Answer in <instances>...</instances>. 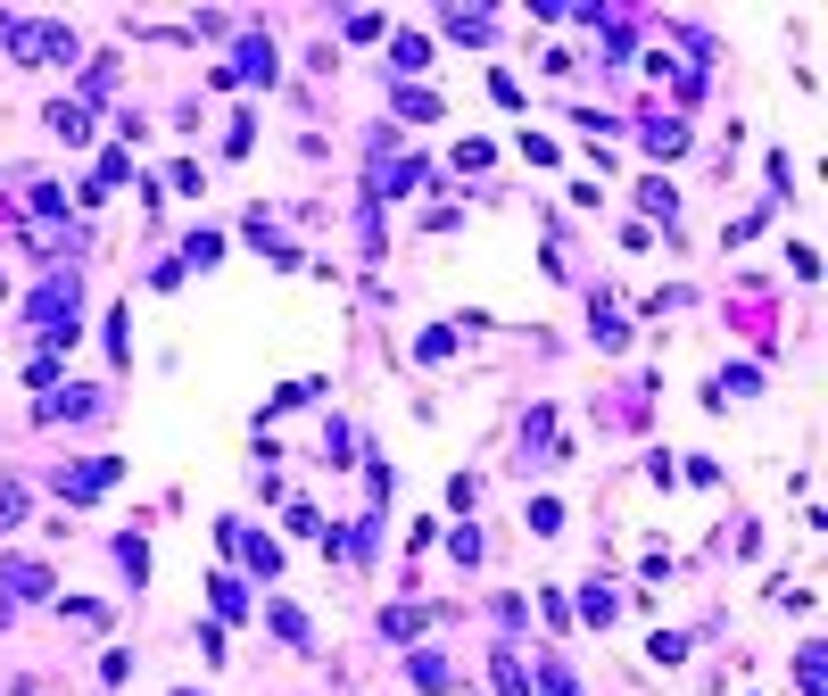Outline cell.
<instances>
[{"mask_svg":"<svg viewBox=\"0 0 828 696\" xmlns=\"http://www.w3.org/2000/svg\"><path fill=\"white\" fill-rule=\"evenodd\" d=\"M274 630H283L290 647H307V614H299V605H274Z\"/></svg>","mask_w":828,"mask_h":696,"instance_id":"cell-18","label":"cell"},{"mask_svg":"<svg viewBox=\"0 0 828 696\" xmlns=\"http://www.w3.org/2000/svg\"><path fill=\"white\" fill-rule=\"evenodd\" d=\"M539 696H580V680H572L564 663H547V672H539Z\"/></svg>","mask_w":828,"mask_h":696,"instance_id":"cell-19","label":"cell"},{"mask_svg":"<svg viewBox=\"0 0 828 696\" xmlns=\"http://www.w3.org/2000/svg\"><path fill=\"white\" fill-rule=\"evenodd\" d=\"M423 621H432V614H423V605H390V614H381V639H414Z\"/></svg>","mask_w":828,"mask_h":696,"instance_id":"cell-13","label":"cell"},{"mask_svg":"<svg viewBox=\"0 0 828 696\" xmlns=\"http://www.w3.org/2000/svg\"><path fill=\"white\" fill-rule=\"evenodd\" d=\"M25 316H34V332L50 340H76V274H67V265H58V283H42L34 299H25Z\"/></svg>","mask_w":828,"mask_h":696,"instance_id":"cell-1","label":"cell"},{"mask_svg":"<svg viewBox=\"0 0 828 696\" xmlns=\"http://www.w3.org/2000/svg\"><path fill=\"white\" fill-rule=\"evenodd\" d=\"M50 133H58V141H92V116H83V100H58V109H50Z\"/></svg>","mask_w":828,"mask_h":696,"instance_id":"cell-10","label":"cell"},{"mask_svg":"<svg viewBox=\"0 0 828 696\" xmlns=\"http://www.w3.org/2000/svg\"><path fill=\"white\" fill-rule=\"evenodd\" d=\"M490 680H497V696H530V672H522V663L506 655V647L490 655Z\"/></svg>","mask_w":828,"mask_h":696,"instance_id":"cell-12","label":"cell"},{"mask_svg":"<svg viewBox=\"0 0 828 696\" xmlns=\"http://www.w3.org/2000/svg\"><path fill=\"white\" fill-rule=\"evenodd\" d=\"M174 696H199V688H174Z\"/></svg>","mask_w":828,"mask_h":696,"instance_id":"cell-23","label":"cell"},{"mask_svg":"<svg viewBox=\"0 0 828 696\" xmlns=\"http://www.w3.org/2000/svg\"><path fill=\"white\" fill-rule=\"evenodd\" d=\"M398 116L432 125V116H448V100H439V92H423V83H398Z\"/></svg>","mask_w":828,"mask_h":696,"instance_id":"cell-7","label":"cell"},{"mask_svg":"<svg viewBox=\"0 0 828 696\" xmlns=\"http://www.w3.org/2000/svg\"><path fill=\"white\" fill-rule=\"evenodd\" d=\"M448 42H490V18H448Z\"/></svg>","mask_w":828,"mask_h":696,"instance_id":"cell-22","label":"cell"},{"mask_svg":"<svg viewBox=\"0 0 828 696\" xmlns=\"http://www.w3.org/2000/svg\"><path fill=\"white\" fill-rule=\"evenodd\" d=\"M0 597H50V572L25 564V556H9V564H0Z\"/></svg>","mask_w":828,"mask_h":696,"instance_id":"cell-5","label":"cell"},{"mask_svg":"<svg viewBox=\"0 0 828 696\" xmlns=\"http://www.w3.org/2000/svg\"><path fill=\"white\" fill-rule=\"evenodd\" d=\"M795 680H804V696H820V647H804V655H795Z\"/></svg>","mask_w":828,"mask_h":696,"instance_id":"cell-21","label":"cell"},{"mask_svg":"<svg viewBox=\"0 0 828 696\" xmlns=\"http://www.w3.org/2000/svg\"><path fill=\"white\" fill-rule=\"evenodd\" d=\"M646 133V150H655V158H679V150H688V125H679V116H655V125H639Z\"/></svg>","mask_w":828,"mask_h":696,"instance_id":"cell-8","label":"cell"},{"mask_svg":"<svg viewBox=\"0 0 828 696\" xmlns=\"http://www.w3.org/2000/svg\"><path fill=\"white\" fill-rule=\"evenodd\" d=\"M116 472H125L116 456H83V465H67V472H58V498H76V506H83V498L116 490Z\"/></svg>","mask_w":828,"mask_h":696,"instance_id":"cell-3","label":"cell"},{"mask_svg":"<svg viewBox=\"0 0 828 696\" xmlns=\"http://www.w3.org/2000/svg\"><path fill=\"white\" fill-rule=\"evenodd\" d=\"M621 340H630V323L613 316V299H597V349H621Z\"/></svg>","mask_w":828,"mask_h":696,"instance_id":"cell-15","label":"cell"},{"mask_svg":"<svg viewBox=\"0 0 828 696\" xmlns=\"http://www.w3.org/2000/svg\"><path fill=\"white\" fill-rule=\"evenodd\" d=\"M116 556H125V581H141V572H150V547H141V539H116Z\"/></svg>","mask_w":828,"mask_h":696,"instance_id":"cell-20","label":"cell"},{"mask_svg":"<svg viewBox=\"0 0 828 696\" xmlns=\"http://www.w3.org/2000/svg\"><path fill=\"white\" fill-rule=\"evenodd\" d=\"M0 34H9V50H18V58H76V34H67V25H34V18H0Z\"/></svg>","mask_w":828,"mask_h":696,"instance_id":"cell-2","label":"cell"},{"mask_svg":"<svg viewBox=\"0 0 828 696\" xmlns=\"http://www.w3.org/2000/svg\"><path fill=\"white\" fill-rule=\"evenodd\" d=\"M423 67H432V42H423V34H398L390 42V76H423Z\"/></svg>","mask_w":828,"mask_h":696,"instance_id":"cell-6","label":"cell"},{"mask_svg":"<svg viewBox=\"0 0 828 696\" xmlns=\"http://www.w3.org/2000/svg\"><path fill=\"white\" fill-rule=\"evenodd\" d=\"M25 523V490H18V481H0V530H18Z\"/></svg>","mask_w":828,"mask_h":696,"instance_id":"cell-17","label":"cell"},{"mask_svg":"<svg viewBox=\"0 0 828 696\" xmlns=\"http://www.w3.org/2000/svg\"><path fill=\"white\" fill-rule=\"evenodd\" d=\"M42 414H58V423H76V414H100V390H58V398H42Z\"/></svg>","mask_w":828,"mask_h":696,"instance_id":"cell-11","label":"cell"},{"mask_svg":"<svg viewBox=\"0 0 828 696\" xmlns=\"http://www.w3.org/2000/svg\"><path fill=\"white\" fill-rule=\"evenodd\" d=\"M414 688H423V696H448L456 688V663L448 655H414Z\"/></svg>","mask_w":828,"mask_h":696,"instance_id":"cell-9","label":"cell"},{"mask_svg":"<svg viewBox=\"0 0 828 696\" xmlns=\"http://www.w3.org/2000/svg\"><path fill=\"white\" fill-rule=\"evenodd\" d=\"M108 83H116V58H92V76H83V109H92V100H108Z\"/></svg>","mask_w":828,"mask_h":696,"instance_id":"cell-16","label":"cell"},{"mask_svg":"<svg viewBox=\"0 0 828 696\" xmlns=\"http://www.w3.org/2000/svg\"><path fill=\"white\" fill-rule=\"evenodd\" d=\"M216 614H225V621H241V614H249V589L232 581V572H216Z\"/></svg>","mask_w":828,"mask_h":696,"instance_id":"cell-14","label":"cell"},{"mask_svg":"<svg viewBox=\"0 0 828 696\" xmlns=\"http://www.w3.org/2000/svg\"><path fill=\"white\" fill-rule=\"evenodd\" d=\"M274 83V42L265 34H241V50H232V67H216V83Z\"/></svg>","mask_w":828,"mask_h":696,"instance_id":"cell-4","label":"cell"}]
</instances>
